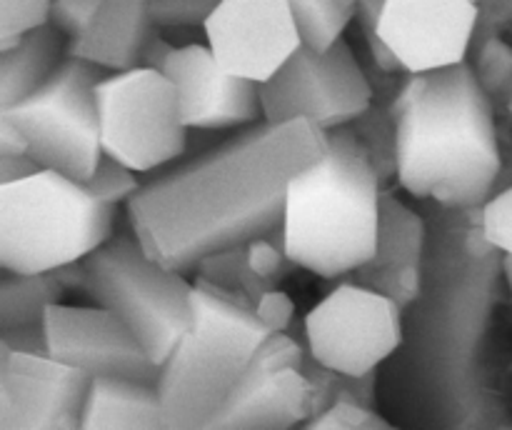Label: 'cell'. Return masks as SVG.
I'll return each mask as SVG.
<instances>
[{
  "label": "cell",
  "instance_id": "cell-4",
  "mask_svg": "<svg viewBox=\"0 0 512 430\" xmlns=\"http://www.w3.org/2000/svg\"><path fill=\"white\" fill-rule=\"evenodd\" d=\"M385 183L350 125L328 130L325 153L285 190V253L318 278L353 275L375 253Z\"/></svg>",
  "mask_w": 512,
  "mask_h": 430
},
{
  "label": "cell",
  "instance_id": "cell-25",
  "mask_svg": "<svg viewBox=\"0 0 512 430\" xmlns=\"http://www.w3.org/2000/svg\"><path fill=\"white\" fill-rule=\"evenodd\" d=\"M305 430H390L393 420L378 408L340 393L333 403L303 425Z\"/></svg>",
  "mask_w": 512,
  "mask_h": 430
},
{
  "label": "cell",
  "instance_id": "cell-5",
  "mask_svg": "<svg viewBox=\"0 0 512 430\" xmlns=\"http://www.w3.org/2000/svg\"><path fill=\"white\" fill-rule=\"evenodd\" d=\"M268 335L270 330L243 293L198 275L193 283V323L158 375L168 430H208Z\"/></svg>",
  "mask_w": 512,
  "mask_h": 430
},
{
  "label": "cell",
  "instance_id": "cell-18",
  "mask_svg": "<svg viewBox=\"0 0 512 430\" xmlns=\"http://www.w3.org/2000/svg\"><path fill=\"white\" fill-rule=\"evenodd\" d=\"M428 240V215L405 205L390 190H383L375 253L355 270L353 278L408 308L423 290Z\"/></svg>",
  "mask_w": 512,
  "mask_h": 430
},
{
  "label": "cell",
  "instance_id": "cell-19",
  "mask_svg": "<svg viewBox=\"0 0 512 430\" xmlns=\"http://www.w3.org/2000/svg\"><path fill=\"white\" fill-rule=\"evenodd\" d=\"M150 0H100L88 28L70 40V55L120 73L138 68L148 40L158 33Z\"/></svg>",
  "mask_w": 512,
  "mask_h": 430
},
{
  "label": "cell",
  "instance_id": "cell-31",
  "mask_svg": "<svg viewBox=\"0 0 512 430\" xmlns=\"http://www.w3.org/2000/svg\"><path fill=\"white\" fill-rule=\"evenodd\" d=\"M245 260H248V268L253 270L260 278L270 280V283H278L285 275L293 273L298 265L288 258L283 245L275 243L268 235H258V238L248 240L245 243Z\"/></svg>",
  "mask_w": 512,
  "mask_h": 430
},
{
  "label": "cell",
  "instance_id": "cell-33",
  "mask_svg": "<svg viewBox=\"0 0 512 430\" xmlns=\"http://www.w3.org/2000/svg\"><path fill=\"white\" fill-rule=\"evenodd\" d=\"M100 0H55L50 23L68 35V40H75L93 20Z\"/></svg>",
  "mask_w": 512,
  "mask_h": 430
},
{
  "label": "cell",
  "instance_id": "cell-30",
  "mask_svg": "<svg viewBox=\"0 0 512 430\" xmlns=\"http://www.w3.org/2000/svg\"><path fill=\"white\" fill-rule=\"evenodd\" d=\"M55 0H0V38L25 35L50 23Z\"/></svg>",
  "mask_w": 512,
  "mask_h": 430
},
{
  "label": "cell",
  "instance_id": "cell-20",
  "mask_svg": "<svg viewBox=\"0 0 512 430\" xmlns=\"http://www.w3.org/2000/svg\"><path fill=\"white\" fill-rule=\"evenodd\" d=\"M168 430L158 383L98 375L90 378L80 430Z\"/></svg>",
  "mask_w": 512,
  "mask_h": 430
},
{
  "label": "cell",
  "instance_id": "cell-15",
  "mask_svg": "<svg viewBox=\"0 0 512 430\" xmlns=\"http://www.w3.org/2000/svg\"><path fill=\"white\" fill-rule=\"evenodd\" d=\"M48 353L90 378L113 375L158 383L160 365L143 348L133 330L103 305L55 303L45 313Z\"/></svg>",
  "mask_w": 512,
  "mask_h": 430
},
{
  "label": "cell",
  "instance_id": "cell-40",
  "mask_svg": "<svg viewBox=\"0 0 512 430\" xmlns=\"http://www.w3.org/2000/svg\"><path fill=\"white\" fill-rule=\"evenodd\" d=\"M503 275L510 285V293H512V255H503Z\"/></svg>",
  "mask_w": 512,
  "mask_h": 430
},
{
  "label": "cell",
  "instance_id": "cell-1",
  "mask_svg": "<svg viewBox=\"0 0 512 430\" xmlns=\"http://www.w3.org/2000/svg\"><path fill=\"white\" fill-rule=\"evenodd\" d=\"M325 145L328 130L313 120L248 125L143 183L128 203L130 230L168 268H198L205 255L273 230L290 178Z\"/></svg>",
  "mask_w": 512,
  "mask_h": 430
},
{
  "label": "cell",
  "instance_id": "cell-28",
  "mask_svg": "<svg viewBox=\"0 0 512 430\" xmlns=\"http://www.w3.org/2000/svg\"><path fill=\"white\" fill-rule=\"evenodd\" d=\"M220 0H150V18L160 30L205 28Z\"/></svg>",
  "mask_w": 512,
  "mask_h": 430
},
{
  "label": "cell",
  "instance_id": "cell-16",
  "mask_svg": "<svg viewBox=\"0 0 512 430\" xmlns=\"http://www.w3.org/2000/svg\"><path fill=\"white\" fill-rule=\"evenodd\" d=\"M478 18L473 0H388L378 33L405 73H430L468 60Z\"/></svg>",
  "mask_w": 512,
  "mask_h": 430
},
{
  "label": "cell",
  "instance_id": "cell-2",
  "mask_svg": "<svg viewBox=\"0 0 512 430\" xmlns=\"http://www.w3.org/2000/svg\"><path fill=\"white\" fill-rule=\"evenodd\" d=\"M483 208V205H480ZM480 208L455 210L433 203L425 278L418 300L405 308V338L388 360L393 373L380 380V398L393 408L405 390L413 393L395 410L415 425L425 390L430 393L423 428L473 425V368L490 313V295L503 253L490 245Z\"/></svg>",
  "mask_w": 512,
  "mask_h": 430
},
{
  "label": "cell",
  "instance_id": "cell-14",
  "mask_svg": "<svg viewBox=\"0 0 512 430\" xmlns=\"http://www.w3.org/2000/svg\"><path fill=\"white\" fill-rule=\"evenodd\" d=\"M203 33L225 70L258 85L303 45L288 0H220Z\"/></svg>",
  "mask_w": 512,
  "mask_h": 430
},
{
  "label": "cell",
  "instance_id": "cell-11",
  "mask_svg": "<svg viewBox=\"0 0 512 430\" xmlns=\"http://www.w3.org/2000/svg\"><path fill=\"white\" fill-rule=\"evenodd\" d=\"M260 103L268 123L305 118L333 130L355 123L375 103V88L343 38L330 50L300 45L288 63L260 85Z\"/></svg>",
  "mask_w": 512,
  "mask_h": 430
},
{
  "label": "cell",
  "instance_id": "cell-8",
  "mask_svg": "<svg viewBox=\"0 0 512 430\" xmlns=\"http://www.w3.org/2000/svg\"><path fill=\"white\" fill-rule=\"evenodd\" d=\"M105 70L83 58H68L20 103L0 108L28 138L30 155L43 168L85 180L103 158L98 83Z\"/></svg>",
  "mask_w": 512,
  "mask_h": 430
},
{
  "label": "cell",
  "instance_id": "cell-32",
  "mask_svg": "<svg viewBox=\"0 0 512 430\" xmlns=\"http://www.w3.org/2000/svg\"><path fill=\"white\" fill-rule=\"evenodd\" d=\"M255 315H258L260 323L270 330V333H285L290 330L295 320V303L285 290H280L278 285L270 290H265L260 295L258 303L253 305Z\"/></svg>",
  "mask_w": 512,
  "mask_h": 430
},
{
  "label": "cell",
  "instance_id": "cell-35",
  "mask_svg": "<svg viewBox=\"0 0 512 430\" xmlns=\"http://www.w3.org/2000/svg\"><path fill=\"white\" fill-rule=\"evenodd\" d=\"M38 170H43V165H40L30 153L0 155V185L30 178V175L38 173Z\"/></svg>",
  "mask_w": 512,
  "mask_h": 430
},
{
  "label": "cell",
  "instance_id": "cell-39",
  "mask_svg": "<svg viewBox=\"0 0 512 430\" xmlns=\"http://www.w3.org/2000/svg\"><path fill=\"white\" fill-rule=\"evenodd\" d=\"M388 0H355V20L360 23V30L378 28V20L383 15V8Z\"/></svg>",
  "mask_w": 512,
  "mask_h": 430
},
{
  "label": "cell",
  "instance_id": "cell-22",
  "mask_svg": "<svg viewBox=\"0 0 512 430\" xmlns=\"http://www.w3.org/2000/svg\"><path fill=\"white\" fill-rule=\"evenodd\" d=\"M65 290L53 273H0V330L23 323H40Z\"/></svg>",
  "mask_w": 512,
  "mask_h": 430
},
{
  "label": "cell",
  "instance_id": "cell-27",
  "mask_svg": "<svg viewBox=\"0 0 512 430\" xmlns=\"http://www.w3.org/2000/svg\"><path fill=\"white\" fill-rule=\"evenodd\" d=\"M470 65H473L480 85H483L485 93H488L490 98L498 93L510 95V90H512V48L505 43V40H500V38L485 40L483 48H480V53H478V60Z\"/></svg>",
  "mask_w": 512,
  "mask_h": 430
},
{
  "label": "cell",
  "instance_id": "cell-10",
  "mask_svg": "<svg viewBox=\"0 0 512 430\" xmlns=\"http://www.w3.org/2000/svg\"><path fill=\"white\" fill-rule=\"evenodd\" d=\"M308 353L343 375L380 370L403 345L405 308L388 295L343 280L303 320Z\"/></svg>",
  "mask_w": 512,
  "mask_h": 430
},
{
  "label": "cell",
  "instance_id": "cell-21",
  "mask_svg": "<svg viewBox=\"0 0 512 430\" xmlns=\"http://www.w3.org/2000/svg\"><path fill=\"white\" fill-rule=\"evenodd\" d=\"M68 55V35L60 33L53 23L20 35L10 48H0V108L35 93Z\"/></svg>",
  "mask_w": 512,
  "mask_h": 430
},
{
  "label": "cell",
  "instance_id": "cell-38",
  "mask_svg": "<svg viewBox=\"0 0 512 430\" xmlns=\"http://www.w3.org/2000/svg\"><path fill=\"white\" fill-rule=\"evenodd\" d=\"M30 153L28 138L23 135V130L13 123L10 118H5L0 113V155H23Z\"/></svg>",
  "mask_w": 512,
  "mask_h": 430
},
{
  "label": "cell",
  "instance_id": "cell-17",
  "mask_svg": "<svg viewBox=\"0 0 512 430\" xmlns=\"http://www.w3.org/2000/svg\"><path fill=\"white\" fill-rule=\"evenodd\" d=\"M163 73L178 90L190 130L248 128L263 120L260 85L225 70L208 43L178 45Z\"/></svg>",
  "mask_w": 512,
  "mask_h": 430
},
{
  "label": "cell",
  "instance_id": "cell-9",
  "mask_svg": "<svg viewBox=\"0 0 512 430\" xmlns=\"http://www.w3.org/2000/svg\"><path fill=\"white\" fill-rule=\"evenodd\" d=\"M98 113L103 153L135 173H155L188 153L190 128L163 70L108 73L98 83Z\"/></svg>",
  "mask_w": 512,
  "mask_h": 430
},
{
  "label": "cell",
  "instance_id": "cell-29",
  "mask_svg": "<svg viewBox=\"0 0 512 430\" xmlns=\"http://www.w3.org/2000/svg\"><path fill=\"white\" fill-rule=\"evenodd\" d=\"M480 223L490 245L503 255H512V183L490 195L480 208Z\"/></svg>",
  "mask_w": 512,
  "mask_h": 430
},
{
  "label": "cell",
  "instance_id": "cell-3",
  "mask_svg": "<svg viewBox=\"0 0 512 430\" xmlns=\"http://www.w3.org/2000/svg\"><path fill=\"white\" fill-rule=\"evenodd\" d=\"M400 188L418 200L468 210L488 203L503 175L493 98L473 65L403 73L390 95Z\"/></svg>",
  "mask_w": 512,
  "mask_h": 430
},
{
  "label": "cell",
  "instance_id": "cell-13",
  "mask_svg": "<svg viewBox=\"0 0 512 430\" xmlns=\"http://www.w3.org/2000/svg\"><path fill=\"white\" fill-rule=\"evenodd\" d=\"M90 375L50 353L30 355L0 345V428L78 430Z\"/></svg>",
  "mask_w": 512,
  "mask_h": 430
},
{
  "label": "cell",
  "instance_id": "cell-26",
  "mask_svg": "<svg viewBox=\"0 0 512 430\" xmlns=\"http://www.w3.org/2000/svg\"><path fill=\"white\" fill-rule=\"evenodd\" d=\"M90 193L98 200L108 205H128L130 200L135 198L143 183L138 180V173L128 165H123L120 160L110 158V155H103L98 163V168L93 170L88 180H85Z\"/></svg>",
  "mask_w": 512,
  "mask_h": 430
},
{
  "label": "cell",
  "instance_id": "cell-7",
  "mask_svg": "<svg viewBox=\"0 0 512 430\" xmlns=\"http://www.w3.org/2000/svg\"><path fill=\"white\" fill-rule=\"evenodd\" d=\"M88 298L113 310L158 365L193 323V283L143 248L133 230L85 258Z\"/></svg>",
  "mask_w": 512,
  "mask_h": 430
},
{
  "label": "cell",
  "instance_id": "cell-41",
  "mask_svg": "<svg viewBox=\"0 0 512 430\" xmlns=\"http://www.w3.org/2000/svg\"><path fill=\"white\" fill-rule=\"evenodd\" d=\"M508 110H510V115H512V90H510V95H508Z\"/></svg>",
  "mask_w": 512,
  "mask_h": 430
},
{
  "label": "cell",
  "instance_id": "cell-36",
  "mask_svg": "<svg viewBox=\"0 0 512 430\" xmlns=\"http://www.w3.org/2000/svg\"><path fill=\"white\" fill-rule=\"evenodd\" d=\"M55 275V280L60 283V288L65 290V295H78L88 293V268H85V260H75V263L60 265V268L50 270Z\"/></svg>",
  "mask_w": 512,
  "mask_h": 430
},
{
  "label": "cell",
  "instance_id": "cell-23",
  "mask_svg": "<svg viewBox=\"0 0 512 430\" xmlns=\"http://www.w3.org/2000/svg\"><path fill=\"white\" fill-rule=\"evenodd\" d=\"M305 48L330 50L355 20L350 0H288Z\"/></svg>",
  "mask_w": 512,
  "mask_h": 430
},
{
  "label": "cell",
  "instance_id": "cell-24",
  "mask_svg": "<svg viewBox=\"0 0 512 430\" xmlns=\"http://www.w3.org/2000/svg\"><path fill=\"white\" fill-rule=\"evenodd\" d=\"M350 128L363 140L365 150H368L383 183L395 180V175H398V135H395L390 103H373L355 123H350Z\"/></svg>",
  "mask_w": 512,
  "mask_h": 430
},
{
  "label": "cell",
  "instance_id": "cell-6",
  "mask_svg": "<svg viewBox=\"0 0 512 430\" xmlns=\"http://www.w3.org/2000/svg\"><path fill=\"white\" fill-rule=\"evenodd\" d=\"M115 210L50 168L0 185V268L50 273L85 260L115 235Z\"/></svg>",
  "mask_w": 512,
  "mask_h": 430
},
{
  "label": "cell",
  "instance_id": "cell-12",
  "mask_svg": "<svg viewBox=\"0 0 512 430\" xmlns=\"http://www.w3.org/2000/svg\"><path fill=\"white\" fill-rule=\"evenodd\" d=\"M305 360L308 345L288 330L270 333L208 430H275L308 423L315 413V398L303 370Z\"/></svg>",
  "mask_w": 512,
  "mask_h": 430
},
{
  "label": "cell",
  "instance_id": "cell-43",
  "mask_svg": "<svg viewBox=\"0 0 512 430\" xmlns=\"http://www.w3.org/2000/svg\"><path fill=\"white\" fill-rule=\"evenodd\" d=\"M350 3H355V0H350Z\"/></svg>",
  "mask_w": 512,
  "mask_h": 430
},
{
  "label": "cell",
  "instance_id": "cell-34",
  "mask_svg": "<svg viewBox=\"0 0 512 430\" xmlns=\"http://www.w3.org/2000/svg\"><path fill=\"white\" fill-rule=\"evenodd\" d=\"M0 345L15 350V353L45 355L48 353V330H45V320H40V323H23L13 325V328H3L0 330Z\"/></svg>",
  "mask_w": 512,
  "mask_h": 430
},
{
  "label": "cell",
  "instance_id": "cell-42",
  "mask_svg": "<svg viewBox=\"0 0 512 430\" xmlns=\"http://www.w3.org/2000/svg\"><path fill=\"white\" fill-rule=\"evenodd\" d=\"M473 3H478V5H480V0H473Z\"/></svg>",
  "mask_w": 512,
  "mask_h": 430
},
{
  "label": "cell",
  "instance_id": "cell-37",
  "mask_svg": "<svg viewBox=\"0 0 512 430\" xmlns=\"http://www.w3.org/2000/svg\"><path fill=\"white\" fill-rule=\"evenodd\" d=\"M175 48H178V45L170 43V40L163 38L160 33H155L153 38L148 40V45H145L143 58H140V68L165 70V65H168L170 55H173Z\"/></svg>",
  "mask_w": 512,
  "mask_h": 430
}]
</instances>
